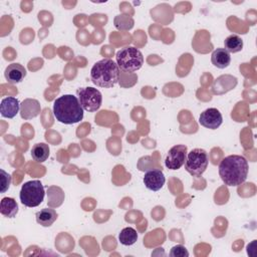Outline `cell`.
<instances>
[{
  "mask_svg": "<svg viewBox=\"0 0 257 257\" xmlns=\"http://www.w3.org/2000/svg\"><path fill=\"white\" fill-rule=\"evenodd\" d=\"M44 187L38 180H32L24 183L21 187L19 198L21 203L26 207H37L44 199Z\"/></svg>",
  "mask_w": 257,
  "mask_h": 257,
  "instance_id": "5",
  "label": "cell"
},
{
  "mask_svg": "<svg viewBox=\"0 0 257 257\" xmlns=\"http://www.w3.org/2000/svg\"><path fill=\"white\" fill-rule=\"evenodd\" d=\"M0 213L7 218H14L18 213V205L15 199L4 197L0 203Z\"/></svg>",
  "mask_w": 257,
  "mask_h": 257,
  "instance_id": "18",
  "label": "cell"
},
{
  "mask_svg": "<svg viewBox=\"0 0 257 257\" xmlns=\"http://www.w3.org/2000/svg\"><path fill=\"white\" fill-rule=\"evenodd\" d=\"M83 108L78 98L72 94H63L53 103V115L61 123L73 124L83 118Z\"/></svg>",
  "mask_w": 257,
  "mask_h": 257,
  "instance_id": "2",
  "label": "cell"
},
{
  "mask_svg": "<svg viewBox=\"0 0 257 257\" xmlns=\"http://www.w3.org/2000/svg\"><path fill=\"white\" fill-rule=\"evenodd\" d=\"M237 84V78L232 75H221L215 79L212 85V92L214 94H223L232 88H234Z\"/></svg>",
  "mask_w": 257,
  "mask_h": 257,
  "instance_id": "11",
  "label": "cell"
},
{
  "mask_svg": "<svg viewBox=\"0 0 257 257\" xmlns=\"http://www.w3.org/2000/svg\"><path fill=\"white\" fill-rule=\"evenodd\" d=\"M249 165L243 156L230 155L219 165V175L225 185L237 187L243 184L248 176Z\"/></svg>",
  "mask_w": 257,
  "mask_h": 257,
  "instance_id": "1",
  "label": "cell"
},
{
  "mask_svg": "<svg viewBox=\"0 0 257 257\" xmlns=\"http://www.w3.org/2000/svg\"><path fill=\"white\" fill-rule=\"evenodd\" d=\"M224 45H225L224 48L229 53H236V52H239L242 50L243 40L238 35L231 34L224 40Z\"/></svg>",
  "mask_w": 257,
  "mask_h": 257,
  "instance_id": "20",
  "label": "cell"
},
{
  "mask_svg": "<svg viewBox=\"0 0 257 257\" xmlns=\"http://www.w3.org/2000/svg\"><path fill=\"white\" fill-rule=\"evenodd\" d=\"M143 181L147 189L156 192L163 188L166 182V178L161 169H153L145 174Z\"/></svg>",
  "mask_w": 257,
  "mask_h": 257,
  "instance_id": "10",
  "label": "cell"
},
{
  "mask_svg": "<svg viewBox=\"0 0 257 257\" xmlns=\"http://www.w3.org/2000/svg\"><path fill=\"white\" fill-rule=\"evenodd\" d=\"M41 111L40 103L37 99L26 98L20 104V115L24 119H31Z\"/></svg>",
  "mask_w": 257,
  "mask_h": 257,
  "instance_id": "13",
  "label": "cell"
},
{
  "mask_svg": "<svg viewBox=\"0 0 257 257\" xmlns=\"http://www.w3.org/2000/svg\"><path fill=\"white\" fill-rule=\"evenodd\" d=\"M209 164L208 154L203 149H194L187 154L185 170L193 177H200Z\"/></svg>",
  "mask_w": 257,
  "mask_h": 257,
  "instance_id": "6",
  "label": "cell"
},
{
  "mask_svg": "<svg viewBox=\"0 0 257 257\" xmlns=\"http://www.w3.org/2000/svg\"><path fill=\"white\" fill-rule=\"evenodd\" d=\"M120 70L112 59L103 58L93 64L90 70V80L99 87L110 88L119 81Z\"/></svg>",
  "mask_w": 257,
  "mask_h": 257,
  "instance_id": "3",
  "label": "cell"
},
{
  "mask_svg": "<svg viewBox=\"0 0 257 257\" xmlns=\"http://www.w3.org/2000/svg\"><path fill=\"white\" fill-rule=\"evenodd\" d=\"M223 121V117L221 112L215 108V107H210L201 112L199 116V122L201 125H203L206 128L210 130H216L218 128Z\"/></svg>",
  "mask_w": 257,
  "mask_h": 257,
  "instance_id": "9",
  "label": "cell"
},
{
  "mask_svg": "<svg viewBox=\"0 0 257 257\" xmlns=\"http://www.w3.org/2000/svg\"><path fill=\"white\" fill-rule=\"evenodd\" d=\"M4 76L11 84L19 83L26 76V69L20 63H11L5 68Z\"/></svg>",
  "mask_w": 257,
  "mask_h": 257,
  "instance_id": "12",
  "label": "cell"
},
{
  "mask_svg": "<svg viewBox=\"0 0 257 257\" xmlns=\"http://www.w3.org/2000/svg\"><path fill=\"white\" fill-rule=\"evenodd\" d=\"M170 256L172 257H188L189 252L183 245H176L170 251Z\"/></svg>",
  "mask_w": 257,
  "mask_h": 257,
  "instance_id": "23",
  "label": "cell"
},
{
  "mask_svg": "<svg viewBox=\"0 0 257 257\" xmlns=\"http://www.w3.org/2000/svg\"><path fill=\"white\" fill-rule=\"evenodd\" d=\"M76 94L82 108L88 112L98 110L102 103V95L100 91L94 87H80L76 90Z\"/></svg>",
  "mask_w": 257,
  "mask_h": 257,
  "instance_id": "7",
  "label": "cell"
},
{
  "mask_svg": "<svg viewBox=\"0 0 257 257\" xmlns=\"http://www.w3.org/2000/svg\"><path fill=\"white\" fill-rule=\"evenodd\" d=\"M211 61L213 65L223 69L229 66L231 62V56L225 48H217L213 51L211 55Z\"/></svg>",
  "mask_w": 257,
  "mask_h": 257,
  "instance_id": "15",
  "label": "cell"
},
{
  "mask_svg": "<svg viewBox=\"0 0 257 257\" xmlns=\"http://www.w3.org/2000/svg\"><path fill=\"white\" fill-rule=\"evenodd\" d=\"M118 240H119L120 244H122L124 246H131L137 242L138 233L132 227L123 228L120 231V233L118 234Z\"/></svg>",
  "mask_w": 257,
  "mask_h": 257,
  "instance_id": "21",
  "label": "cell"
},
{
  "mask_svg": "<svg viewBox=\"0 0 257 257\" xmlns=\"http://www.w3.org/2000/svg\"><path fill=\"white\" fill-rule=\"evenodd\" d=\"M116 64L120 71L133 73L144 64L143 53L136 47L127 46L118 50L115 54Z\"/></svg>",
  "mask_w": 257,
  "mask_h": 257,
  "instance_id": "4",
  "label": "cell"
},
{
  "mask_svg": "<svg viewBox=\"0 0 257 257\" xmlns=\"http://www.w3.org/2000/svg\"><path fill=\"white\" fill-rule=\"evenodd\" d=\"M187 147L185 145H176L172 147L165 159V166L169 170H179L186 161Z\"/></svg>",
  "mask_w": 257,
  "mask_h": 257,
  "instance_id": "8",
  "label": "cell"
},
{
  "mask_svg": "<svg viewBox=\"0 0 257 257\" xmlns=\"http://www.w3.org/2000/svg\"><path fill=\"white\" fill-rule=\"evenodd\" d=\"M20 110L19 100L14 96H7L2 99L0 104V112L3 117L13 118Z\"/></svg>",
  "mask_w": 257,
  "mask_h": 257,
  "instance_id": "14",
  "label": "cell"
},
{
  "mask_svg": "<svg viewBox=\"0 0 257 257\" xmlns=\"http://www.w3.org/2000/svg\"><path fill=\"white\" fill-rule=\"evenodd\" d=\"M64 201V193L60 187L50 186L47 190V204L51 208L59 207Z\"/></svg>",
  "mask_w": 257,
  "mask_h": 257,
  "instance_id": "17",
  "label": "cell"
},
{
  "mask_svg": "<svg viewBox=\"0 0 257 257\" xmlns=\"http://www.w3.org/2000/svg\"><path fill=\"white\" fill-rule=\"evenodd\" d=\"M35 218L36 222L42 227H49L56 221L57 213L52 208H44L36 213Z\"/></svg>",
  "mask_w": 257,
  "mask_h": 257,
  "instance_id": "16",
  "label": "cell"
},
{
  "mask_svg": "<svg viewBox=\"0 0 257 257\" xmlns=\"http://www.w3.org/2000/svg\"><path fill=\"white\" fill-rule=\"evenodd\" d=\"M1 173V193H5L11 184V176L5 172L3 169L0 170Z\"/></svg>",
  "mask_w": 257,
  "mask_h": 257,
  "instance_id": "22",
  "label": "cell"
},
{
  "mask_svg": "<svg viewBox=\"0 0 257 257\" xmlns=\"http://www.w3.org/2000/svg\"><path fill=\"white\" fill-rule=\"evenodd\" d=\"M49 146L45 143H37L31 149V157L37 163L45 162L49 157Z\"/></svg>",
  "mask_w": 257,
  "mask_h": 257,
  "instance_id": "19",
  "label": "cell"
}]
</instances>
